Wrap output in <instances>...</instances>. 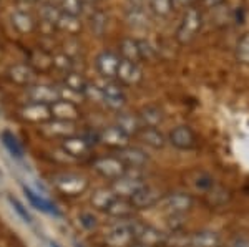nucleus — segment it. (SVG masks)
<instances>
[{"mask_svg": "<svg viewBox=\"0 0 249 247\" xmlns=\"http://www.w3.org/2000/svg\"><path fill=\"white\" fill-rule=\"evenodd\" d=\"M93 169L100 174L102 178H105L107 181L113 182L115 179L122 178L128 171L126 166L123 165V161L118 156L108 154V156H100L93 161Z\"/></svg>", "mask_w": 249, "mask_h": 247, "instance_id": "5", "label": "nucleus"}, {"mask_svg": "<svg viewBox=\"0 0 249 247\" xmlns=\"http://www.w3.org/2000/svg\"><path fill=\"white\" fill-rule=\"evenodd\" d=\"M78 221H80V224H82L83 228L88 229V231L96 228V217L91 213H82L78 216Z\"/></svg>", "mask_w": 249, "mask_h": 247, "instance_id": "42", "label": "nucleus"}, {"mask_svg": "<svg viewBox=\"0 0 249 247\" xmlns=\"http://www.w3.org/2000/svg\"><path fill=\"white\" fill-rule=\"evenodd\" d=\"M12 25H14V29L20 32V33H30V32H34L35 29V20L32 17V14L25 10H15L14 14H12Z\"/></svg>", "mask_w": 249, "mask_h": 247, "instance_id": "27", "label": "nucleus"}, {"mask_svg": "<svg viewBox=\"0 0 249 247\" xmlns=\"http://www.w3.org/2000/svg\"><path fill=\"white\" fill-rule=\"evenodd\" d=\"M60 15H62V12L53 3H43L42 9H40V18H42L43 23H47L50 27H57Z\"/></svg>", "mask_w": 249, "mask_h": 247, "instance_id": "33", "label": "nucleus"}, {"mask_svg": "<svg viewBox=\"0 0 249 247\" xmlns=\"http://www.w3.org/2000/svg\"><path fill=\"white\" fill-rule=\"evenodd\" d=\"M203 5L208 7V9H218V7L223 5L226 0H201Z\"/></svg>", "mask_w": 249, "mask_h": 247, "instance_id": "44", "label": "nucleus"}, {"mask_svg": "<svg viewBox=\"0 0 249 247\" xmlns=\"http://www.w3.org/2000/svg\"><path fill=\"white\" fill-rule=\"evenodd\" d=\"M55 29L65 32V33H68V35H77V33H80V30H82V22H80V17L62 14Z\"/></svg>", "mask_w": 249, "mask_h": 247, "instance_id": "30", "label": "nucleus"}, {"mask_svg": "<svg viewBox=\"0 0 249 247\" xmlns=\"http://www.w3.org/2000/svg\"><path fill=\"white\" fill-rule=\"evenodd\" d=\"M100 143L107 145L108 148H113V149H123L126 146H130V136H128L124 131H122L116 125L107 126L98 133Z\"/></svg>", "mask_w": 249, "mask_h": 247, "instance_id": "12", "label": "nucleus"}, {"mask_svg": "<svg viewBox=\"0 0 249 247\" xmlns=\"http://www.w3.org/2000/svg\"><path fill=\"white\" fill-rule=\"evenodd\" d=\"M23 119L34 123H47L52 118L50 105H43V103H29L20 110Z\"/></svg>", "mask_w": 249, "mask_h": 247, "instance_id": "20", "label": "nucleus"}, {"mask_svg": "<svg viewBox=\"0 0 249 247\" xmlns=\"http://www.w3.org/2000/svg\"><path fill=\"white\" fill-rule=\"evenodd\" d=\"M128 2H130L131 7H144L146 2H150V0H128Z\"/></svg>", "mask_w": 249, "mask_h": 247, "instance_id": "46", "label": "nucleus"}, {"mask_svg": "<svg viewBox=\"0 0 249 247\" xmlns=\"http://www.w3.org/2000/svg\"><path fill=\"white\" fill-rule=\"evenodd\" d=\"M50 247H60L57 242H50Z\"/></svg>", "mask_w": 249, "mask_h": 247, "instance_id": "49", "label": "nucleus"}, {"mask_svg": "<svg viewBox=\"0 0 249 247\" xmlns=\"http://www.w3.org/2000/svg\"><path fill=\"white\" fill-rule=\"evenodd\" d=\"M143 186H146V181H144V176L142 174V169H128L122 178L115 179L111 182L110 188L116 194V198L130 199Z\"/></svg>", "mask_w": 249, "mask_h": 247, "instance_id": "3", "label": "nucleus"}, {"mask_svg": "<svg viewBox=\"0 0 249 247\" xmlns=\"http://www.w3.org/2000/svg\"><path fill=\"white\" fill-rule=\"evenodd\" d=\"M136 138H140L144 145L153 149H161L166 145V138L158 128H142L140 133L136 134Z\"/></svg>", "mask_w": 249, "mask_h": 247, "instance_id": "26", "label": "nucleus"}, {"mask_svg": "<svg viewBox=\"0 0 249 247\" xmlns=\"http://www.w3.org/2000/svg\"><path fill=\"white\" fill-rule=\"evenodd\" d=\"M0 139H2L3 146L10 151L12 156H15L17 159L23 158V148H22V145H20V141L17 139V136H14L10 131H3V133L0 134Z\"/></svg>", "mask_w": 249, "mask_h": 247, "instance_id": "32", "label": "nucleus"}, {"mask_svg": "<svg viewBox=\"0 0 249 247\" xmlns=\"http://www.w3.org/2000/svg\"><path fill=\"white\" fill-rule=\"evenodd\" d=\"M27 98L30 103H43V105H52L60 99V90L53 88L50 85H32L27 90Z\"/></svg>", "mask_w": 249, "mask_h": 247, "instance_id": "14", "label": "nucleus"}, {"mask_svg": "<svg viewBox=\"0 0 249 247\" xmlns=\"http://www.w3.org/2000/svg\"><path fill=\"white\" fill-rule=\"evenodd\" d=\"M100 88H102L103 103L105 105H108L113 110L123 108L124 101H126V93H124V88L116 80H107L105 85H102Z\"/></svg>", "mask_w": 249, "mask_h": 247, "instance_id": "10", "label": "nucleus"}, {"mask_svg": "<svg viewBox=\"0 0 249 247\" xmlns=\"http://www.w3.org/2000/svg\"><path fill=\"white\" fill-rule=\"evenodd\" d=\"M115 125L118 126L120 130L124 131L128 136H136L142 130V123L138 119V115H133V113H118V116L115 119Z\"/></svg>", "mask_w": 249, "mask_h": 247, "instance_id": "24", "label": "nucleus"}, {"mask_svg": "<svg viewBox=\"0 0 249 247\" xmlns=\"http://www.w3.org/2000/svg\"><path fill=\"white\" fill-rule=\"evenodd\" d=\"M135 219H120L108 228L105 242L110 247H130L135 242Z\"/></svg>", "mask_w": 249, "mask_h": 247, "instance_id": "2", "label": "nucleus"}, {"mask_svg": "<svg viewBox=\"0 0 249 247\" xmlns=\"http://www.w3.org/2000/svg\"><path fill=\"white\" fill-rule=\"evenodd\" d=\"M236 60L243 65H249V32L241 35L236 43Z\"/></svg>", "mask_w": 249, "mask_h": 247, "instance_id": "35", "label": "nucleus"}, {"mask_svg": "<svg viewBox=\"0 0 249 247\" xmlns=\"http://www.w3.org/2000/svg\"><path fill=\"white\" fill-rule=\"evenodd\" d=\"M170 143L175 148L181 151H191L198 146V138H196L195 131L186 125H179L173 128L170 133Z\"/></svg>", "mask_w": 249, "mask_h": 247, "instance_id": "11", "label": "nucleus"}, {"mask_svg": "<svg viewBox=\"0 0 249 247\" xmlns=\"http://www.w3.org/2000/svg\"><path fill=\"white\" fill-rule=\"evenodd\" d=\"M116 82L122 86H136L143 82V70L140 68L138 63L128 62V60H120L118 71H116Z\"/></svg>", "mask_w": 249, "mask_h": 247, "instance_id": "7", "label": "nucleus"}, {"mask_svg": "<svg viewBox=\"0 0 249 247\" xmlns=\"http://www.w3.org/2000/svg\"><path fill=\"white\" fill-rule=\"evenodd\" d=\"M203 29V14L198 7H190V9H184V14L181 20H179V25L176 29L175 38L179 45H188L193 40L199 35V32Z\"/></svg>", "mask_w": 249, "mask_h": 247, "instance_id": "1", "label": "nucleus"}, {"mask_svg": "<svg viewBox=\"0 0 249 247\" xmlns=\"http://www.w3.org/2000/svg\"><path fill=\"white\" fill-rule=\"evenodd\" d=\"M9 78L15 85L29 88V86L35 83L37 75H35V70L30 65H27V63H15V65H12L9 68Z\"/></svg>", "mask_w": 249, "mask_h": 247, "instance_id": "17", "label": "nucleus"}, {"mask_svg": "<svg viewBox=\"0 0 249 247\" xmlns=\"http://www.w3.org/2000/svg\"><path fill=\"white\" fill-rule=\"evenodd\" d=\"M191 247H219L221 246V236L214 231H198L190 237Z\"/></svg>", "mask_w": 249, "mask_h": 247, "instance_id": "25", "label": "nucleus"}, {"mask_svg": "<svg viewBox=\"0 0 249 247\" xmlns=\"http://www.w3.org/2000/svg\"><path fill=\"white\" fill-rule=\"evenodd\" d=\"M77 247H82V246H77Z\"/></svg>", "mask_w": 249, "mask_h": 247, "instance_id": "50", "label": "nucleus"}, {"mask_svg": "<svg viewBox=\"0 0 249 247\" xmlns=\"http://www.w3.org/2000/svg\"><path fill=\"white\" fill-rule=\"evenodd\" d=\"M118 49H120V58L128 60V62H135V63L142 62V60H140L138 40L130 38V37L123 38L122 42H120Z\"/></svg>", "mask_w": 249, "mask_h": 247, "instance_id": "28", "label": "nucleus"}, {"mask_svg": "<svg viewBox=\"0 0 249 247\" xmlns=\"http://www.w3.org/2000/svg\"><path fill=\"white\" fill-rule=\"evenodd\" d=\"M9 202H10L12 208H14L15 213H17L18 216L27 222V224H32V222H34V217L30 216V213H29V211H27V208L22 204V202L18 201L17 198H12V196H9Z\"/></svg>", "mask_w": 249, "mask_h": 247, "instance_id": "40", "label": "nucleus"}, {"mask_svg": "<svg viewBox=\"0 0 249 247\" xmlns=\"http://www.w3.org/2000/svg\"><path fill=\"white\" fill-rule=\"evenodd\" d=\"M120 55L115 53V51L105 50L96 57L95 65L98 73L102 75L103 78L107 80H115L116 78V71H118V65H120Z\"/></svg>", "mask_w": 249, "mask_h": 247, "instance_id": "13", "label": "nucleus"}, {"mask_svg": "<svg viewBox=\"0 0 249 247\" xmlns=\"http://www.w3.org/2000/svg\"><path fill=\"white\" fill-rule=\"evenodd\" d=\"M138 47H140V60L153 62L156 57V51L153 47H151L148 42H144V40H138Z\"/></svg>", "mask_w": 249, "mask_h": 247, "instance_id": "41", "label": "nucleus"}, {"mask_svg": "<svg viewBox=\"0 0 249 247\" xmlns=\"http://www.w3.org/2000/svg\"><path fill=\"white\" fill-rule=\"evenodd\" d=\"M135 206L131 204L130 199L126 198H115V201L111 202L110 206L107 208L105 213L108 214L110 217H115V219H131L135 214Z\"/></svg>", "mask_w": 249, "mask_h": 247, "instance_id": "22", "label": "nucleus"}, {"mask_svg": "<svg viewBox=\"0 0 249 247\" xmlns=\"http://www.w3.org/2000/svg\"><path fill=\"white\" fill-rule=\"evenodd\" d=\"M53 186L57 188L60 193L68 194V196H77V194H82L83 191L88 188V181L85 176L77 173H62L57 174L53 179H52Z\"/></svg>", "mask_w": 249, "mask_h": 247, "instance_id": "6", "label": "nucleus"}, {"mask_svg": "<svg viewBox=\"0 0 249 247\" xmlns=\"http://www.w3.org/2000/svg\"><path fill=\"white\" fill-rule=\"evenodd\" d=\"M63 85H65L67 90L73 91L77 95H82L83 97V91H85L88 82L85 78L82 77L80 73H75V71H70V73L65 75V80H63Z\"/></svg>", "mask_w": 249, "mask_h": 247, "instance_id": "31", "label": "nucleus"}, {"mask_svg": "<svg viewBox=\"0 0 249 247\" xmlns=\"http://www.w3.org/2000/svg\"><path fill=\"white\" fill-rule=\"evenodd\" d=\"M52 118L53 119H62V121H75L80 116V110L77 103L68 101V99L60 98L55 103L50 105Z\"/></svg>", "mask_w": 249, "mask_h": 247, "instance_id": "15", "label": "nucleus"}, {"mask_svg": "<svg viewBox=\"0 0 249 247\" xmlns=\"http://www.w3.org/2000/svg\"><path fill=\"white\" fill-rule=\"evenodd\" d=\"M138 119L142 123V128H158L163 123L164 115L160 106L150 105L142 108V111L138 113Z\"/></svg>", "mask_w": 249, "mask_h": 247, "instance_id": "23", "label": "nucleus"}, {"mask_svg": "<svg viewBox=\"0 0 249 247\" xmlns=\"http://www.w3.org/2000/svg\"><path fill=\"white\" fill-rule=\"evenodd\" d=\"M133 234H135V242H140V244L160 247L166 242V236H164L161 231L150 224H142L138 221H135Z\"/></svg>", "mask_w": 249, "mask_h": 247, "instance_id": "9", "label": "nucleus"}, {"mask_svg": "<svg viewBox=\"0 0 249 247\" xmlns=\"http://www.w3.org/2000/svg\"><path fill=\"white\" fill-rule=\"evenodd\" d=\"M18 3H27V5H29V3H34V2H37V0H17Z\"/></svg>", "mask_w": 249, "mask_h": 247, "instance_id": "48", "label": "nucleus"}, {"mask_svg": "<svg viewBox=\"0 0 249 247\" xmlns=\"http://www.w3.org/2000/svg\"><path fill=\"white\" fill-rule=\"evenodd\" d=\"M91 148H93V146H90V143H88L85 138L77 136V134L62 139V149L71 158L85 156V154L90 153Z\"/></svg>", "mask_w": 249, "mask_h": 247, "instance_id": "19", "label": "nucleus"}, {"mask_svg": "<svg viewBox=\"0 0 249 247\" xmlns=\"http://www.w3.org/2000/svg\"><path fill=\"white\" fill-rule=\"evenodd\" d=\"M148 3L156 17H168L175 9V0H150Z\"/></svg>", "mask_w": 249, "mask_h": 247, "instance_id": "34", "label": "nucleus"}, {"mask_svg": "<svg viewBox=\"0 0 249 247\" xmlns=\"http://www.w3.org/2000/svg\"><path fill=\"white\" fill-rule=\"evenodd\" d=\"M230 247H249V237L248 236H234L231 239Z\"/></svg>", "mask_w": 249, "mask_h": 247, "instance_id": "43", "label": "nucleus"}, {"mask_svg": "<svg viewBox=\"0 0 249 247\" xmlns=\"http://www.w3.org/2000/svg\"><path fill=\"white\" fill-rule=\"evenodd\" d=\"M198 0H175V7H183V9H190L195 7Z\"/></svg>", "mask_w": 249, "mask_h": 247, "instance_id": "45", "label": "nucleus"}, {"mask_svg": "<svg viewBox=\"0 0 249 247\" xmlns=\"http://www.w3.org/2000/svg\"><path fill=\"white\" fill-rule=\"evenodd\" d=\"M161 199H163L161 189L156 188V186L146 184L140 191H136L133 196L130 198V201L135 206V209L138 211V209H150L153 206H158Z\"/></svg>", "mask_w": 249, "mask_h": 247, "instance_id": "8", "label": "nucleus"}, {"mask_svg": "<svg viewBox=\"0 0 249 247\" xmlns=\"http://www.w3.org/2000/svg\"><path fill=\"white\" fill-rule=\"evenodd\" d=\"M42 131L45 134H48V136L65 139L75 134V125H73V121H62V119H53V121H50V119H48L47 123H43Z\"/></svg>", "mask_w": 249, "mask_h": 247, "instance_id": "21", "label": "nucleus"}, {"mask_svg": "<svg viewBox=\"0 0 249 247\" xmlns=\"http://www.w3.org/2000/svg\"><path fill=\"white\" fill-rule=\"evenodd\" d=\"M130 247H155V246H146V244H140V242H133Z\"/></svg>", "mask_w": 249, "mask_h": 247, "instance_id": "47", "label": "nucleus"}, {"mask_svg": "<svg viewBox=\"0 0 249 247\" xmlns=\"http://www.w3.org/2000/svg\"><path fill=\"white\" fill-rule=\"evenodd\" d=\"M126 17H128L130 25H133V27H146V23H148V17H146V14H144V7H130Z\"/></svg>", "mask_w": 249, "mask_h": 247, "instance_id": "37", "label": "nucleus"}, {"mask_svg": "<svg viewBox=\"0 0 249 247\" xmlns=\"http://www.w3.org/2000/svg\"><path fill=\"white\" fill-rule=\"evenodd\" d=\"M116 156L122 159L128 169H143L148 163L146 153L140 148H133V146H126V148L120 149Z\"/></svg>", "mask_w": 249, "mask_h": 247, "instance_id": "16", "label": "nucleus"}, {"mask_svg": "<svg viewBox=\"0 0 249 247\" xmlns=\"http://www.w3.org/2000/svg\"><path fill=\"white\" fill-rule=\"evenodd\" d=\"M115 198H116V194L111 191V188H100L91 194V206H93L95 209L105 213L108 206L115 201Z\"/></svg>", "mask_w": 249, "mask_h": 247, "instance_id": "29", "label": "nucleus"}, {"mask_svg": "<svg viewBox=\"0 0 249 247\" xmlns=\"http://www.w3.org/2000/svg\"><path fill=\"white\" fill-rule=\"evenodd\" d=\"M91 30L95 32L96 35H103V32L107 29V15L103 12H96V14L91 15Z\"/></svg>", "mask_w": 249, "mask_h": 247, "instance_id": "38", "label": "nucleus"}, {"mask_svg": "<svg viewBox=\"0 0 249 247\" xmlns=\"http://www.w3.org/2000/svg\"><path fill=\"white\" fill-rule=\"evenodd\" d=\"M22 191H23V194H25V198L29 199L30 204L37 211L50 214V216H55V217H60V211L57 209V206H55L52 201H48L47 198H43L42 194H37L35 191L27 188V186H22Z\"/></svg>", "mask_w": 249, "mask_h": 247, "instance_id": "18", "label": "nucleus"}, {"mask_svg": "<svg viewBox=\"0 0 249 247\" xmlns=\"http://www.w3.org/2000/svg\"><path fill=\"white\" fill-rule=\"evenodd\" d=\"M58 9L62 14L80 17L83 12V0H60Z\"/></svg>", "mask_w": 249, "mask_h": 247, "instance_id": "36", "label": "nucleus"}, {"mask_svg": "<svg viewBox=\"0 0 249 247\" xmlns=\"http://www.w3.org/2000/svg\"><path fill=\"white\" fill-rule=\"evenodd\" d=\"M52 65L55 66V68L65 71V73H70V71H73V62H71V58L68 57V55H55L53 58H52Z\"/></svg>", "mask_w": 249, "mask_h": 247, "instance_id": "39", "label": "nucleus"}, {"mask_svg": "<svg viewBox=\"0 0 249 247\" xmlns=\"http://www.w3.org/2000/svg\"><path fill=\"white\" fill-rule=\"evenodd\" d=\"M160 208L168 214V216H184L188 211L193 209L195 199L188 193H170L160 201Z\"/></svg>", "mask_w": 249, "mask_h": 247, "instance_id": "4", "label": "nucleus"}, {"mask_svg": "<svg viewBox=\"0 0 249 247\" xmlns=\"http://www.w3.org/2000/svg\"><path fill=\"white\" fill-rule=\"evenodd\" d=\"M186 247H191V246H186Z\"/></svg>", "mask_w": 249, "mask_h": 247, "instance_id": "51", "label": "nucleus"}]
</instances>
